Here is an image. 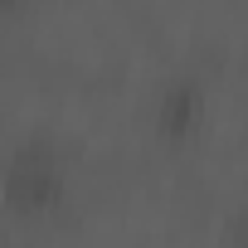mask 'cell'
I'll return each mask as SVG.
<instances>
[{"instance_id":"1","label":"cell","mask_w":248,"mask_h":248,"mask_svg":"<svg viewBox=\"0 0 248 248\" xmlns=\"http://www.w3.org/2000/svg\"><path fill=\"white\" fill-rule=\"evenodd\" d=\"M54 195H59V175H54L39 156H20V161L10 166V200H15V204L44 209Z\"/></svg>"},{"instance_id":"2","label":"cell","mask_w":248,"mask_h":248,"mask_svg":"<svg viewBox=\"0 0 248 248\" xmlns=\"http://www.w3.org/2000/svg\"><path fill=\"white\" fill-rule=\"evenodd\" d=\"M243 243H248V229H243Z\"/></svg>"}]
</instances>
